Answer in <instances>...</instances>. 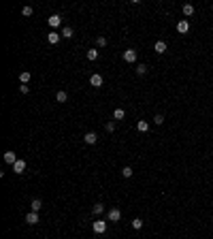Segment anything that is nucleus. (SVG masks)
Segmentation results:
<instances>
[{"label": "nucleus", "mask_w": 213, "mask_h": 239, "mask_svg": "<svg viewBox=\"0 0 213 239\" xmlns=\"http://www.w3.org/2000/svg\"><path fill=\"white\" fill-rule=\"evenodd\" d=\"M92 228H94L96 235H102V233L106 231V222H105V220H96L94 224H92Z\"/></svg>", "instance_id": "obj_1"}, {"label": "nucleus", "mask_w": 213, "mask_h": 239, "mask_svg": "<svg viewBox=\"0 0 213 239\" xmlns=\"http://www.w3.org/2000/svg\"><path fill=\"white\" fill-rule=\"evenodd\" d=\"M124 60H126L128 64H134V62H136V51H134V49H126V51H124Z\"/></svg>", "instance_id": "obj_2"}, {"label": "nucleus", "mask_w": 213, "mask_h": 239, "mask_svg": "<svg viewBox=\"0 0 213 239\" xmlns=\"http://www.w3.org/2000/svg\"><path fill=\"white\" fill-rule=\"evenodd\" d=\"M106 218H109L111 222H119V220H121V211H119L117 207H113V209L106 214Z\"/></svg>", "instance_id": "obj_3"}, {"label": "nucleus", "mask_w": 213, "mask_h": 239, "mask_svg": "<svg viewBox=\"0 0 213 239\" xmlns=\"http://www.w3.org/2000/svg\"><path fill=\"white\" fill-rule=\"evenodd\" d=\"M83 139H85V143H90V145H94L96 141H98V135H96L94 130H90V132H85L83 135Z\"/></svg>", "instance_id": "obj_4"}, {"label": "nucleus", "mask_w": 213, "mask_h": 239, "mask_svg": "<svg viewBox=\"0 0 213 239\" xmlns=\"http://www.w3.org/2000/svg\"><path fill=\"white\" fill-rule=\"evenodd\" d=\"M17 160H19V158L15 156V152H11V150H9V152H4V162H7V165H15Z\"/></svg>", "instance_id": "obj_5"}, {"label": "nucleus", "mask_w": 213, "mask_h": 239, "mask_svg": "<svg viewBox=\"0 0 213 239\" xmlns=\"http://www.w3.org/2000/svg\"><path fill=\"white\" fill-rule=\"evenodd\" d=\"M177 32H179V34H188V32H190V24L186 22V19H181V22L177 24Z\"/></svg>", "instance_id": "obj_6"}, {"label": "nucleus", "mask_w": 213, "mask_h": 239, "mask_svg": "<svg viewBox=\"0 0 213 239\" xmlns=\"http://www.w3.org/2000/svg\"><path fill=\"white\" fill-rule=\"evenodd\" d=\"M47 24L51 26V28H58V26L62 24V17H60L58 13H56V15H51V17H49V19H47Z\"/></svg>", "instance_id": "obj_7"}, {"label": "nucleus", "mask_w": 213, "mask_h": 239, "mask_svg": "<svg viewBox=\"0 0 213 239\" xmlns=\"http://www.w3.org/2000/svg\"><path fill=\"white\" fill-rule=\"evenodd\" d=\"M26 222H28V224H36V222H38V214H36V211H28V214H26Z\"/></svg>", "instance_id": "obj_8"}, {"label": "nucleus", "mask_w": 213, "mask_h": 239, "mask_svg": "<svg viewBox=\"0 0 213 239\" xmlns=\"http://www.w3.org/2000/svg\"><path fill=\"white\" fill-rule=\"evenodd\" d=\"M90 84L94 85V88H100V85H102V77L96 73V75H92V77H90Z\"/></svg>", "instance_id": "obj_9"}, {"label": "nucleus", "mask_w": 213, "mask_h": 239, "mask_svg": "<svg viewBox=\"0 0 213 239\" xmlns=\"http://www.w3.org/2000/svg\"><path fill=\"white\" fill-rule=\"evenodd\" d=\"M13 171H15V173H24L26 171V160H17V162L13 165Z\"/></svg>", "instance_id": "obj_10"}, {"label": "nucleus", "mask_w": 213, "mask_h": 239, "mask_svg": "<svg viewBox=\"0 0 213 239\" xmlns=\"http://www.w3.org/2000/svg\"><path fill=\"white\" fill-rule=\"evenodd\" d=\"M60 36H62V34H58L56 30H51V32H49V34H47V41H49V43H51V45H56V43H58V41H60Z\"/></svg>", "instance_id": "obj_11"}, {"label": "nucleus", "mask_w": 213, "mask_h": 239, "mask_svg": "<svg viewBox=\"0 0 213 239\" xmlns=\"http://www.w3.org/2000/svg\"><path fill=\"white\" fill-rule=\"evenodd\" d=\"M154 49H156V53H164L166 51V43L164 41H158V43L154 45Z\"/></svg>", "instance_id": "obj_12"}, {"label": "nucleus", "mask_w": 213, "mask_h": 239, "mask_svg": "<svg viewBox=\"0 0 213 239\" xmlns=\"http://www.w3.org/2000/svg\"><path fill=\"white\" fill-rule=\"evenodd\" d=\"M126 118V111H124V109H115V111H113V120H124Z\"/></svg>", "instance_id": "obj_13"}, {"label": "nucleus", "mask_w": 213, "mask_h": 239, "mask_svg": "<svg viewBox=\"0 0 213 239\" xmlns=\"http://www.w3.org/2000/svg\"><path fill=\"white\" fill-rule=\"evenodd\" d=\"M30 207H32V211H38V209L43 207V201H41V199H34V201L30 203Z\"/></svg>", "instance_id": "obj_14"}, {"label": "nucleus", "mask_w": 213, "mask_h": 239, "mask_svg": "<svg viewBox=\"0 0 213 239\" xmlns=\"http://www.w3.org/2000/svg\"><path fill=\"white\" fill-rule=\"evenodd\" d=\"M19 81H22V84H28V81H30V71L19 73Z\"/></svg>", "instance_id": "obj_15"}, {"label": "nucleus", "mask_w": 213, "mask_h": 239, "mask_svg": "<svg viewBox=\"0 0 213 239\" xmlns=\"http://www.w3.org/2000/svg\"><path fill=\"white\" fill-rule=\"evenodd\" d=\"M136 128H139V130H141V132H147V130H149V124H147L145 120H141V122L136 124Z\"/></svg>", "instance_id": "obj_16"}, {"label": "nucleus", "mask_w": 213, "mask_h": 239, "mask_svg": "<svg viewBox=\"0 0 213 239\" xmlns=\"http://www.w3.org/2000/svg\"><path fill=\"white\" fill-rule=\"evenodd\" d=\"M92 211H94L96 216H100V214H102V211H105V205H102V203H96L94 207H92Z\"/></svg>", "instance_id": "obj_17"}, {"label": "nucleus", "mask_w": 213, "mask_h": 239, "mask_svg": "<svg viewBox=\"0 0 213 239\" xmlns=\"http://www.w3.org/2000/svg\"><path fill=\"white\" fill-rule=\"evenodd\" d=\"M56 100H58V103H66V100H68V94H66V92H58V94H56Z\"/></svg>", "instance_id": "obj_18"}, {"label": "nucleus", "mask_w": 213, "mask_h": 239, "mask_svg": "<svg viewBox=\"0 0 213 239\" xmlns=\"http://www.w3.org/2000/svg\"><path fill=\"white\" fill-rule=\"evenodd\" d=\"M62 36H64V38H71V36H72V28H71V26H64V30H62Z\"/></svg>", "instance_id": "obj_19"}, {"label": "nucleus", "mask_w": 213, "mask_h": 239, "mask_svg": "<svg viewBox=\"0 0 213 239\" xmlns=\"http://www.w3.org/2000/svg\"><path fill=\"white\" fill-rule=\"evenodd\" d=\"M98 58V49H87V60H96Z\"/></svg>", "instance_id": "obj_20"}, {"label": "nucleus", "mask_w": 213, "mask_h": 239, "mask_svg": "<svg viewBox=\"0 0 213 239\" xmlns=\"http://www.w3.org/2000/svg\"><path fill=\"white\" fill-rule=\"evenodd\" d=\"M141 226H143V220H141V218H134V220H132V228H136V231H139Z\"/></svg>", "instance_id": "obj_21"}, {"label": "nucleus", "mask_w": 213, "mask_h": 239, "mask_svg": "<svg viewBox=\"0 0 213 239\" xmlns=\"http://www.w3.org/2000/svg\"><path fill=\"white\" fill-rule=\"evenodd\" d=\"M121 175L124 177H132V167H124L121 169Z\"/></svg>", "instance_id": "obj_22"}, {"label": "nucleus", "mask_w": 213, "mask_h": 239, "mask_svg": "<svg viewBox=\"0 0 213 239\" xmlns=\"http://www.w3.org/2000/svg\"><path fill=\"white\" fill-rule=\"evenodd\" d=\"M194 13V7L192 4H183V15H192Z\"/></svg>", "instance_id": "obj_23"}, {"label": "nucleus", "mask_w": 213, "mask_h": 239, "mask_svg": "<svg viewBox=\"0 0 213 239\" xmlns=\"http://www.w3.org/2000/svg\"><path fill=\"white\" fill-rule=\"evenodd\" d=\"M96 45H98V47H105V45H106V38H105V36H98V38H96Z\"/></svg>", "instance_id": "obj_24"}, {"label": "nucleus", "mask_w": 213, "mask_h": 239, "mask_svg": "<svg viewBox=\"0 0 213 239\" xmlns=\"http://www.w3.org/2000/svg\"><path fill=\"white\" fill-rule=\"evenodd\" d=\"M136 73H139V75H145V73H147V66H145V64H139V66H136Z\"/></svg>", "instance_id": "obj_25"}, {"label": "nucleus", "mask_w": 213, "mask_h": 239, "mask_svg": "<svg viewBox=\"0 0 213 239\" xmlns=\"http://www.w3.org/2000/svg\"><path fill=\"white\" fill-rule=\"evenodd\" d=\"M19 92H22V94H28V92H30L28 84H22V85H19Z\"/></svg>", "instance_id": "obj_26"}, {"label": "nucleus", "mask_w": 213, "mask_h": 239, "mask_svg": "<svg viewBox=\"0 0 213 239\" xmlns=\"http://www.w3.org/2000/svg\"><path fill=\"white\" fill-rule=\"evenodd\" d=\"M22 13H24L26 17H28V15H32L34 11H32V7H24V9H22Z\"/></svg>", "instance_id": "obj_27"}, {"label": "nucleus", "mask_w": 213, "mask_h": 239, "mask_svg": "<svg viewBox=\"0 0 213 239\" xmlns=\"http://www.w3.org/2000/svg\"><path fill=\"white\" fill-rule=\"evenodd\" d=\"M154 122H156V124H162V122H164V115H162V113H158V115L154 118Z\"/></svg>", "instance_id": "obj_28"}, {"label": "nucleus", "mask_w": 213, "mask_h": 239, "mask_svg": "<svg viewBox=\"0 0 213 239\" xmlns=\"http://www.w3.org/2000/svg\"><path fill=\"white\" fill-rule=\"evenodd\" d=\"M105 128H106V132H113V130H115V124H113V122H109Z\"/></svg>", "instance_id": "obj_29"}]
</instances>
